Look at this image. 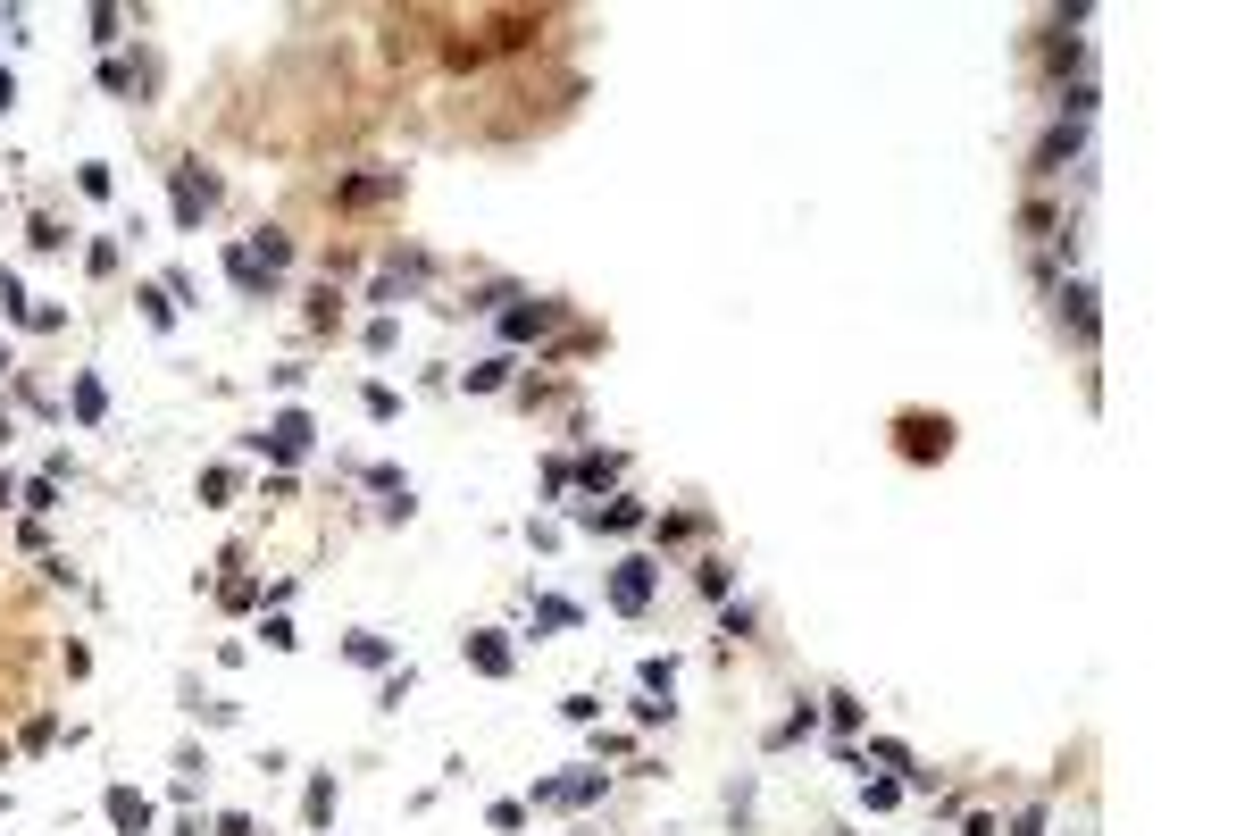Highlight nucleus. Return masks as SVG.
I'll return each mask as SVG.
<instances>
[{
  "instance_id": "f03ea898",
  "label": "nucleus",
  "mask_w": 1253,
  "mask_h": 836,
  "mask_svg": "<svg viewBox=\"0 0 1253 836\" xmlns=\"http://www.w3.org/2000/svg\"><path fill=\"white\" fill-rule=\"evenodd\" d=\"M209 201H218V184H209V176H176V218H184V226H193Z\"/></svg>"
},
{
  "instance_id": "7ed1b4c3",
  "label": "nucleus",
  "mask_w": 1253,
  "mask_h": 836,
  "mask_svg": "<svg viewBox=\"0 0 1253 836\" xmlns=\"http://www.w3.org/2000/svg\"><path fill=\"white\" fill-rule=\"evenodd\" d=\"M109 820L126 828V836H143V828H151V803H143V795H126V786H117V795H109Z\"/></svg>"
},
{
  "instance_id": "39448f33",
  "label": "nucleus",
  "mask_w": 1253,
  "mask_h": 836,
  "mask_svg": "<svg viewBox=\"0 0 1253 836\" xmlns=\"http://www.w3.org/2000/svg\"><path fill=\"white\" fill-rule=\"evenodd\" d=\"M468 653H477V669H493V678H502V669H510V653H502V644H493V636H477V644H468Z\"/></svg>"
},
{
  "instance_id": "f257e3e1",
  "label": "nucleus",
  "mask_w": 1253,
  "mask_h": 836,
  "mask_svg": "<svg viewBox=\"0 0 1253 836\" xmlns=\"http://www.w3.org/2000/svg\"><path fill=\"white\" fill-rule=\"evenodd\" d=\"M259 444H268L276 460H293V452H310V418H301V410H285V418H276V427H268V435H259Z\"/></svg>"
},
{
  "instance_id": "20e7f679",
  "label": "nucleus",
  "mask_w": 1253,
  "mask_h": 836,
  "mask_svg": "<svg viewBox=\"0 0 1253 836\" xmlns=\"http://www.w3.org/2000/svg\"><path fill=\"white\" fill-rule=\"evenodd\" d=\"M644 586H652V577H644V561H627V569H619V602H627V611L644 602Z\"/></svg>"
}]
</instances>
